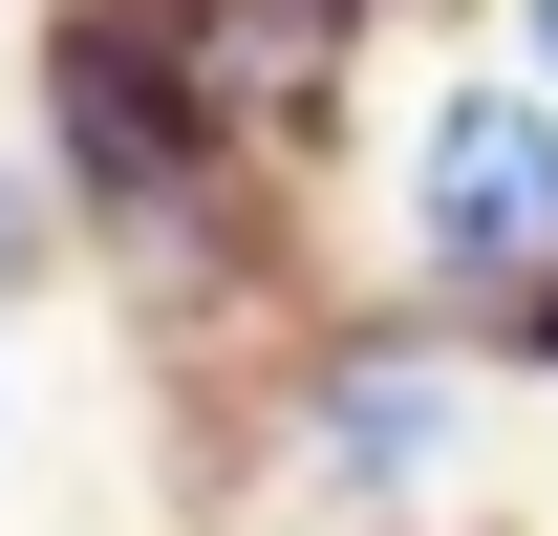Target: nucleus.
Here are the masks:
<instances>
[{"instance_id": "3", "label": "nucleus", "mask_w": 558, "mask_h": 536, "mask_svg": "<svg viewBox=\"0 0 558 536\" xmlns=\"http://www.w3.org/2000/svg\"><path fill=\"white\" fill-rule=\"evenodd\" d=\"M537 108H558V0H537Z\"/></svg>"}, {"instance_id": "4", "label": "nucleus", "mask_w": 558, "mask_h": 536, "mask_svg": "<svg viewBox=\"0 0 558 536\" xmlns=\"http://www.w3.org/2000/svg\"><path fill=\"white\" fill-rule=\"evenodd\" d=\"M0 258H22V194H0Z\"/></svg>"}, {"instance_id": "2", "label": "nucleus", "mask_w": 558, "mask_h": 536, "mask_svg": "<svg viewBox=\"0 0 558 536\" xmlns=\"http://www.w3.org/2000/svg\"><path fill=\"white\" fill-rule=\"evenodd\" d=\"M344 65V0H194V108H301V86Z\"/></svg>"}, {"instance_id": "1", "label": "nucleus", "mask_w": 558, "mask_h": 536, "mask_svg": "<svg viewBox=\"0 0 558 536\" xmlns=\"http://www.w3.org/2000/svg\"><path fill=\"white\" fill-rule=\"evenodd\" d=\"M409 236H429L451 279H537V301H558V108H537V86H473V108H429Z\"/></svg>"}]
</instances>
